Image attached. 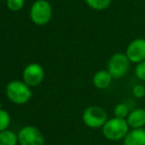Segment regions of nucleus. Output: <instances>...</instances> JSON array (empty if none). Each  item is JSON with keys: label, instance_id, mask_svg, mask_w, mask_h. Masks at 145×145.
Returning <instances> with one entry per match:
<instances>
[{"label": "nucleus", "instance_id": "1", "mask_svg": "<svg viewBox=\"0 0 145 145\" xmlns=\"http://www.w3.org/2000/svg\"><path fill=\"white\" fill-rule=\"evenodd\" d=\"M129 130L130 128L126 120L114 116L109 118L105 125L102 127V133L104 137L110 141H120L124 139Z\"/></svg>", "mask_w": 145, "mask_h": 145}, {"label": "nucleus", "instance_id": "2", "mask_svg": "<svg viewBox=\"0 0 145 145\" xmlns=\"http://www.w3.org/2000/svg\"><path fill=\"white\" fill-rule=\"evenodd\" d=\"M108 114L104 108L97 105L89 106L82 114V120L84 124L92 129H99L103 127L108 121Z\"/></svg>", "mask_w": 145, "mask_h": 145}, {"label": "nucleus", "instance_id": "3", "mask_svg": "<svg viewBox=\"0 0 145 145\" xmlns=\"http://www.w3.org/2000/svg\"><path fill=\"white\" fill-rule=\"evenodd\" d=\"M6 96L12 103L16 105H24L32 97L30 87L22 81H12L6 87Z\"/></svg>", "mask_w": 145, "mask_h": 145}, {"label": "nucleus", "instance_id": "4", "mask_svg": "<svg viewBox=\"0 0 145 145\" xmlns=\"http://www.w3.org/2000/svg\"><path fill=\"white\" fill-rule=\"evenodd\" d=\"M130 61L126 54H115L108 62V71L112 77L115 79L122 78L126 75L129 70Z\"/></svg>", "mask_w": 145, "mask_h": 145}, {"label": "nucleus", "instance_id": "5", "mask_svg": "<svg viewBox=\"0 0 145 145\" xmlns=\"http://www.w3.org/2000/svg\"><path fill=\"white\" fill-rule=\"evenodd\" d=\"M18 142L20 145H44V138L36 126L27 125L18 132Z\"/></svg>", "mask_w": 145, "mask_h": 145}, {"label": "nucleus", "instance_id": "6", "mask_svg": "<svg viewBox=\"0 0 145 145\" xmlns=\"http://www.w3.org/2000/svg\"><path fill=\"white\" fill-rule=\"evenodd\" d=\"M52 17V7L46 0H38L31 9V18L36 24L44 25L50 21Z\"/></svg>", "mask_w": 145, "mask_h": 145}, {"label": "nucleus", "instance_id": "7", "mask_svg": "<svg viewBox=\"0 0 145 145\" xmlns=\"http://www.w3.org/2000/svg\"><path fill=\"white\" fill-rule=\"evenodd\" d=\"M44 77V72L42 67L38 63L29 64L23 72L24 82L29 87L38 86Z\"/></svg>", "mask_w": 145, "mask_h": 145}, {"label": "nucleus", "instance_id": "8", "mask_svg": "<svg viewBox=\"0 0 145 145\" xmlns=\"http://www.w3.org/2000/svg\"><path fill=\"white\" fill-rule=\"evenodd\" d=\"M130 62L138 63L145 60V40L136 39L127 46L125 52Z\"/></svg>", "mask_w": 145, "mask_h": 145}, {"label": "nucleus", "instance_id": "9", "mask_svg": "<svg viewBox=\"0 0 145 145\" xmlns=\"http://www.w3.org/2000/svg\"><path fill=\"white\" fill-rule=\"evenodd\" d=\"M126 121L130 129L143 128L145 126V110L142 108H136L130 111L126 118Z\"/></svg>", "mask_w": 145, "mask_h": 145}, {"label": "nucleus", "instance_id": "10", "mask_svg": "<svg viewBox=\"0 0 145 145\" xmlns=\"http://www.w3.org/2000/svg\"><path fill=\"white\" fill-rule=\"evenodd\" d=\"M123 145H145V129H130L123 139Z\"/></svg>", "mask_w": 145, "mask_h": 145}, {"label": "nucleus", "instance_id": "11", "mask_svg": "<svg viewBox=\"0 0 145 145\" xmlns=\"http://www.w3.org/2000/svg\"><path fill=\"white\" fill-rule=\"evenodd\" d=\"M113 79L108 70H99L93 76V85L97 89L105 90L111 85Z\"/></svg>", "mask_w": 145, "mask_h": 145}, {"label": "nucleus", "instance_id": "12", "mask_svg": "<svg viewBox=\"0 0 145 145\" xmlns=\"http://www.w3.org/2000/svg\"><path fill=\"white\" fill-rule=\"evenodd\" d=\"M18 134L12 130H4L0 132V145H17Z\"/></svg>", "mask_w": 145, "mask_h": 145}, {"label": "nucleus", "instance_id": "13", "mask_svg": "<svg viewBox=\"0 0 145 145\" xmlns=\"http://www.w3.org/2000/svg\"><path fill=\"white\" fill-rule=\"evenodd\" d=\"M129 113H130V111H129V109H128L127 105L124 103L116 104V107L114 108V115H115V118L126 120V118L129 115Z\"/></svg>", "mask_w": 145, "mask_h": 145}, {"label": "nucleus", "instance_id": "14", "mask_svg": "<svg viewBox=\"0 0 145 145\" xmlns=\"http://www.w3.org/2000/svg\"><path fill=\"white\" fill-rule=\"evenodd\" d=\"M86 3L95 10H104L108 8L111 4V0H85Z\"/></svg>", "mask_w": 145, "mask_h": 145}, {"label": "nucleus", "instance_id": "15", "mask_svg": "<svg viewBox=\"0 0 145 145\" xmlns=\"http://www.w3.org/2000/svg\"><path fill=\"white\" fill-rule=\"evenodd\" d=\"M10 121H11V118L9 114L4 110H0V132L7 130L10 125Z\"/></svg>", "mask_w": 145, "mask_h": 145}, {"label": "nucleus", "instance_id": "16", "mask_svg": "<svg viewBox=\"0 0 145 145\" xmlns=\"http://www.w3.org/2000/svg\"><path fill=\"white\" fill-rule=\"evenodd\" d=\"M132 95L136 99H142L145 97V87L141 84H137L132 88Z\"/></svg>", "mask_w": 145, "mask_h": 145}, {"label": "nucleus", "instance_id": "17", "mask_svg": "<svg viewBox=\"0 0 145 145\" xmlns=\"http://www.w3.org/2000/svg\"><path fill=\"white\" fill-rule=\"evenodd\" d=\"M135 75L139 80L145 81V60L136 65Z\"/></svg>", "mask_w": 145, "mask_h": 145}, {"label": "nucleus", "instance_id": "18", "mask_svg": "<svg viewBox=\"0 0 145 145\" xmlns=\"http://www.w3.org/2000/svg\"><path fill=\"white\" fill-rule=\"evenodd\" d=\"M24 0H7V5L11 10L17 11L23 7Z\"/></svg>", "mask_w": 145, "mask_h": 145}, {"label": "nucleus", "instance_id": "19", "mask_svg": "<svg viewBox=\"0 0 145 145\" xmlns=\"http://www.w3.org/2000/svg\"><path fill=\"white\" fill-rule=\"evenodd\" d=\"M0 110H2V105H1V102H0Z\"/></svg>", "mask_w": 145, "mask_h": 145}]
</instances>
